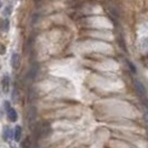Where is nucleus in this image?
Wrapping results in <instances>:
<instances>
[{
	"instance_id": "f257e3e1",
	"label": "nucleus",
	"mask_w": 148,
	"mask_h": 148,
	"mask_svg": "<svg viewBox=\"0 0 148 148\" xmlns=\"http://www.w3.org/2000/svg\"><path fill=\"white\" fill-rule=\"evenodd\" d=\"M50 132H51V128L49 126V124H47V123H40L35 128V136H36V138H38V139L46 138L47 136H49Z\"/></svg>"
},
{
	"instance_id": "f03ea898",
	"label": "nucleus",
	"mask_w": 148,
	"mask_h": 148,
	"mask_svg": "<svg viewBox=\"0 0 148 148\" xmlns=\"http://www.w3.org/2000/svg\"><path fill=\"white\" fill-rule=\"evenodd\" d=\"M38 71H39V65H38L37 62L32 64L31 67L29 68V70H28L27 75L25 76V82H26V84H31V82H34L35 78L37 77Z\"/></svg>"
},
{
	"instance_id": "7ed1b4c3",
	"label": "nucleus",
	"mask_w": 148,
	"mask_h": 148,
	"mask_svg": "<svg viewBox=\"0 0 148 148\" xmlns=\"http://www.w3.org/2000/svg\"><path fill=\"white\" fill-rule=\"evenodd\" d=\"M134 88L136 90L137 95L143 98V99H146V96H147V90H146V87L144 86V84L138 80V79H135L134 80Z\"/></svg>"
},
{
	"instance_id": "20e7f679",
	"label": "nucleus",
	"mask_w": 148,
	"mask_h": 148,
	"mask_svg": "<svg viewBox=\"0 0 148 148\" xmlns=\"http://www.w3.org/2000/svg\"><path fill=\"white\" fill-rule=\"evenodd\" d=\"M1 87H2V91L5 94H7L10 88V78L8 75H5L2 78H1Z\"/></svg>"
},
{
	"instance_id": "39448f33",
	"label": "nucleus",
	"mask_w": 148,
	"mask_h": 148,
	"mask_svg": "<svg viewBox=\"0 0 148 148\" xmlns=\"http://www.w3.org/2000/svg\"><path fill=\"white\" fill-rule=\"evenodd\" d=\"M7 115H8V118H9V120H10V121H16V120L18 119L17 111H16L14 108H11V107L7 108Z\"/></svg>"
},
{
	"instance_id": "423d86ee",
	"label": "nucleus",
	"mask_w": 148,
	"mask_h": 148,
	"mask_svg": "<svg viewBox=\"0 0 148 148\" xmlns=\"http://www.w3.org/2000/svg\"><path fill=\"white\" fill-rule=\"evenodd\" d=\"M21 134H22V129L20 126H17L14 130V138H15L16 141H19L20 138H21Z\"/></svg>"
},
{
	"instance_id": "0eeeda50",
	"label": "nucleus",
	"mask_w": 148,
	"mask_h": 148,
	"mask_svg": "<svg viewBox=\"0 0 148 148\" xmlns=\"http://www.w3.org/2000/svg\"><path fill=\"white\" fill-rule=\"evenodd\" d=\"M11 66L14 68H17L19 66V55L16 52L12 53V57H11Z\"/></svg>"
},
{
	"instance_id": "6e6552de",
	"label": "nucleus",
	"mask_w": 148,
	"mask_h": 148,
	"mask_svg": "<svg viewBox=\"0 0 148 148\" xmlns=\"http://www.w3.org/2000/svg\"><path fill=\"white\" fill-rule=\"evenodd\" d=\"M35 119H36V110H35V108H31L29 112H28V121H29V124H34Z\"/></svg>"
},
{
	"instance_id": "1a4fd4ad",
	"label": "nucleus",
	"mask_w": 148,
	"mask_h": 148,
	"mask_svg": "<svg viewBox=\"0 0 148 148\" xmlns=\"http://www.w3.org/2000/svg\"><path fill=\"white\" fill-rule=\"evenodd\" d=\"M22 148H32V143H31V138L27 137L25 141L22 143Z\"/></svg>"
},
{
	"instance_id": "9d476101",
	"label": "nucleus",
	"mask_w": 148,
	"mask_h": 148,
	"mask_svg": "<svg viewBox=\"0 0 148 148\" xmlns=\"http://www.w3.org/2000/svg\"><path fill=\"white\" fill-rule=\"evenodd\" d=\"M12 136H14V133L11 132V129L6 128V129H5V139H8V140H9Z\"/></svg>"
},
{
	"instance_id": "9b49d317",
	"label": "nucleus",
	"mask_w": 148,
	"mask_h": 148,
	"mask_svg": "<svg viewBox=\"0 0 148 148\" xmlns=\"http://www.w3.org/2000/svg\"><path fill=\"white\" fill-rule=\"evenodd\" d=\"M126 64H127V66L129 67V69H130L133 73H136V70H137V69H136V67H135V65H134L133 62H130L129 60H126Z\"/></svg>"
},
{
	"instance_id": "f8f14e48",
	"label": "nucleus",
	"mask_w": 148,
	"mask_h": 148,
	"mask_svg": "<svg viewBox=\"0 0 148 148\" xmlns=\"http://www.w3.org/2000/svg\"><path fill=\"white\" fill-rule=\"evenodd\" d=\"M2 29L5 30V31H7L9 29V20L8 19H3V21H2Z\"/></svg>"
},
{
	"instance_id": "ddd939ff",
	"label": "nucleus",
	"mask_w": 148,
	"mask_h": 148,
	"mask_svg": "<svg viewBox=\"0 0 148 148\" xmlns=\"http://www.w3.org/2000/svg\"><path fill=\"white\" fill-rule=\"evenodd\" d=\"M5 9H6V10L3 11V14H5V15H7V14L10 15V12H11V7H6Z\"/></svg>"
},
{
	"instance_id": "4468645a",
	"label": "nucleus",
	"mask_w": 148,
	"mask_h": 148,
	"mask_svg": "<svg viewBox=\"0 0 148 148\" xmlns=\"http://www.w3.org/2000/svg\"><path fill=\"white\" fill-rule=\"evenodd\" d=\"M145 118H146V123H147V128H148V111L145 114Z\"/></svg>"
},
{
	"instance_id": "2eb2a0df",
	"label": "nucleus",
	"mask_w": 148,
	"mask_h": 148,
	"mask_svg": "<svg viewBox=\"0 0 148 148\" xmlns=\"http://www.w3.org/2000/svg\"><path fill=\"white\" fill-rule=\"evenodd\" d=\"M0 7H1V1H0Z\"/></svg>"
},
{
	"instance_id": "dca6fc26",
	"label": "nucleus",
	"mask_w": 148,
	"mask_h": 148,
	"mask_svg": "<svg viewBox=\"0 0 148 148\" xmlns=\"http://www.w3.org/2000/svg\"><path fill=\"white\" fill-rule=\"evenodd\" d=\"M32 148H38V147H32Z\"/></svg>"
}]
</instances>
